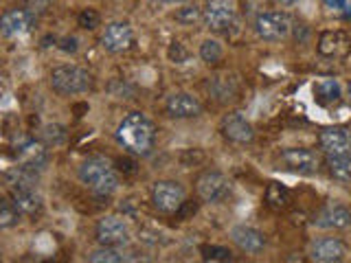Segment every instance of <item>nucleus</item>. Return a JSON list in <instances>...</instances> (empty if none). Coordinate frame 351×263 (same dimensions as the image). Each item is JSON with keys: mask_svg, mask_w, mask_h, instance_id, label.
Returning a JSON list of instances; mask_svg holds the SVG:
<instances>
[{"mask_svg": "<svg viewBox=\"0 0 351 263\" xmlns=\"http://www.w3.org/2000/svg\"><path fill=\"white\" fill-rule=\"evenodd\" d=\"M119 145L134 156H147L156 142V125L143 112H130L117 127Z\"/></svg>", "mask_w": 351, "mask_h": 263, "instance_id": "obj_1", "label": "nucleus"}, {"mask_svg": "<svg viewBox=\"0 0 351 263\" xmlns=\"http://www.w3.org/2000/svg\"><path fill=\"white\" fill-rule=\"evenodd\" d=\"M80 180L97 195H110L119 189V173L104 156H93L82 162Z\"/></svg>", "mask_w": 351, "mask_h": 263, "instance_id": "obj_2", "label": "nucleus"}, {"mask_svg": "<svg viewBox=\"0 0 351 263\" xmlns=\"http://www.w3.org/2000/svg\"><path fill=\"white\" fill-rule=\"evenodd\" d=\"M51 88L62 97L84 95L93 88V75L82 66L64 64L51 71Z\"/></svg>", "mask_w": 351, "mask_h": 263, "instance_id": "obj_3", "label": "nucleus"}, {"mask_svg": "<svg viewBox=\"0 0 351 263\" xmlns=\"http://www.w3.org/2000/svg\"><path fill=\"white\" fill-rule=\"evenodd\" d=\"M292 20L283 11H266L255 20V33L266 42H281L290 36Z\"/></svg>", "mask_w": 351, "mask_h": 263, "instance_id": "obj_4", "label": "nucleus"}, {"mask_svg": "<svg viewBox=\"0 0 351 263\" xmlns=\"http://www.w3.org/2000/svg\"><path fill=\"white\" fill-rule=\"evenodd\" d=\"M152 204L156 211L160 213H176L182 206V202L186 200L182 184H178L176 180H158L152 186Z\"/></svg>", "mask_w": 351, "mask_h": 263, "instance_id": "obj_5", "label": "nucleus"}, {"mask_svg": "<svg viewBox=\"0 0 351 263\" xmlns=\"http://www.w3.org/2000/svg\"><path fill=\"white\" fill-rule=\"evenodd\" d=\"M195 193L202 202L219 204L230 195V182L224 173L219 171H204L195 180Z\"/></svg>", "mask_w": 351, "mask_h": 263, "instance_id": "obj_6", "label": "nucleus"}, {"mask_svg": "<svg viewBox=\"0 0 351 263\" xmlns=\"http://www.w3.org/2000/svg\"><path fill=\"white\" fill-rule=\"evenodd\" d=\"M237 9L233 0H206L204 5V25L215 31L224 33L235 25Z\"/></svg>", "mask_w": 351, "mask_h": 263, "instance_id": "obj_7", "label": "nucleus"}, {"mask_svg": "<svg viewBox=\"0 0 351 263\" xmlns=\"http://www.w3.org/2000/svg\"><path fill=\"white\" fill-rule=\"evenodd\" d=\"M95 237L101 246H114L121 248L130 241V228L121 217L108 215L101 217L95 226Z\"/></svg>", "mask_w": 351, "mask_h": 263, "instance_id": "obj_8", "label": "nucleus"}, {"mask_svg": "<svg viewBox=\"0 0 351 263\" xmlns=\"http://www.w3.org/2000/svg\"><path fill=\"white\" fill-rule=\"evenodd\" d=\"M134 42H136L134 29L128 22H110L101 36V47L112 55L128 53L134 47Z\"/></svg>", "mask_w": 351, "mask_h": 263, "instance_id": "obj_9", "label": "nucleus"}, {"mask_svg": "<svg viewBox=\"0 0 351 263\" xmlns=\"http://www.w3.org/2000/svg\"><path fill=\"white\" fill-rule=\"evenodd\" d=\"M281 162L288 171L301 173V175H314L321 169V158L318 153L305 147H290L281 151Z\"/></svg>", "mask_w": 351, "mask_h": 263, "instance_id": "obj_10", "label": "nucleus"}, {"mask_svg": "<svg viewBox=\"0 0 351 263\" xmlns=\"http://www.w3.org/2000/svg\"><path fill=\"white\" fill-rule=\"evenodd\" d=\"M49 145H44L42 140L22 138L16 147V160L25 167H31L36 171H42L49 162Z\"/></svg>", "mask_w": 351, "mask_h": 263, "instance_id": "obj_11", "label": "nucleus"}, {"mask_svg": "<svg viewBox=\"0 0 351 263\" xmlns=\"http://www.w3.org/2000/svg\"><path fill=\"white\" fill-rule=\"evenodd\" d=\"M219 132H222V136L226 140L235 142V145H248L255 138V129H252V125L239 112L226 114L222 118V123H219Z\"/></svg>", "mask_w": 351, "mask_h": 263, "instance_id": "obj_12", "label": "nucleus"}, {"mask_svg": "<svg viewBox=\"0 0 351 263\" xmlns=\"http://www.w3.org/2000/svg\"><path fill=\"white\" fill-rule=\"evenodd\" d=\"M312 222L314 226L325 228V230H343L351 226V211L338 202H327L321 211L314 215Z\"/></svg>", "mask_w": 351, "mask_h": 263, "instance_id": "obj_13", "label": "nucleus"}, {"mask_svg": "<svg viewBox=\"0 0 351 263\" xmlns=\"http://www.w3.org/2000/svg\"><path fill=\"white\" fill-rule=\"evenodd\" d=\"M33 22H36V14H31L29 9H9L0 20V31L5 38H20L31 31Z\"/></svg>", "mask_w": 351, "mask_h": 263, "instance_id": "obj_14", "label": "nucleus"}, {"mask_svg": "<svg viewBox=\"0 0 351 263\" xmlns=\"http://www.w3.org/2000/svg\"><path fill=\"white\" fill-rule=\"evenodd\" d=\"M165 110L171 118H195L202 114V103L189 92H173L165 103Z\"/></svg>", "mask_w": 351, "mask_h": 263, "instance_id": "obj_15", "label": "nucleus"}, {"mask_svg": "<svg viewBox=\"0 0 351 263\" xmlns=\"http://www.w3.org/2000/svg\"><path fill=\"white\" fill-rule=\"evenodd\" d=\"M318 145L327 153H351V132L347 127H325L318 134Z\"/></svg>", "mask_w": 351, "mask_h": 263, "instance_id": "obj_16", "label": "nucleus"}, {"mask_svg": "<svg viewBox=\"0 0 351 263\" xmlns=\"http://www.w3.org/2000/svg\"><path fill=\"white\" fill-rule=\"evenodd\" d=\"M345 257H347V246L336 237L318 239L312 246V261L316 263H338Z\"/></svg>", "mask_w": 351, "mask_h": 263, "instance_id": "obj_17", "label": "nucleus"}, {"mask_svg": "<svg viewBox=\"0 0 351 263\" xmlns=\"http://www.w3.org/2000/svg\"><path fill=\"white\" fill-rule=\"evenodd\" d=\"M230 239H233V244L241 252H248V255H257V252H261L263 246H266V237H263L257 228H250V226H235L230 230Z\"/></svg>", "mask_w": 351, "mask_h": 263, "instance_id": "obj_18", "label": "nucleus"}, {"mask_svg": "<svg viewBox=\"0 0 351 263\" xmlns=\"http://www.w3.org/2000/svg\"><path fill=\"white\" fill-rule=\"evenodd\" d=\"M349 47V36L343 31H325L318 38V53L323 58H345Z\"/></svg>", "mask_w": 351, "mask_h": 263, "instance_id": "obj_19", "label": "nucleus"}, {"mask_svg": "<svg viewBox=\"0 0 351 263\" xmlns=\"http://www.w3.org/2000/svg\"><path fill=\"white\" fill-rule=\"evenodd\" d=\"M5 184L9 191H16V189H36L38 184V171L25 167V164H16V167H9L5 171Z\"/></svg>", "mask_w": 351, "mask_h": 263, "instance_id": "obj_20", "label": "nucleus"}, {"mask_svg": "<svg viewBox=\"0 0 351 263\" xmlns=\"http://www.w3.org/2000/svg\"><path fill=\"white\" fill-rule=\"evenodd\" d=\"M11 193V200L18 206V211L22 215H29V217H36L42 213V197L36 193V189H16V191H9Z\"/></svg>", "mask_w": 351, "mask_h": 263, "instance_id": "obj_21", "label": "nucleus"}, {"mask_svg": "<svg viewBox=\"0 0 351 263\" xmlns=\"http://www.w3.org/2000/svg\"><path fill=\"white\" fill-rule=\"evenodd\" d=\"M208 92L215 101L228 103L237 97V82L230 75H215L213 79H208Z\"/></svg>", "mask_w": 351, "mask_h": 263, "instance_id": "obj_22", "label": "nucleus"}, {"mask_svg": "<svg viewBox=\"0 0 351 263\" xmlns=\"http://www.w3.org/2000/svg\"><path fill=\"white\" fill-rule=\"evenodd\" d=\"M327 171L329 175L340 182V184H349L351 182V153H329L325 158Z\"/></svg>", "mask_w": 351, "mask_h": 263, "instance_id": "obj_23", "label": "nucleus"}, {"mask_svg": "<svg viewBox=\"0 0 351 263\" xmlns=\"http://www.w3.org/2000/svg\"><path fill=\"white\" fill-rule=\"evenodd\" d=\"M263 200H266V206L270 208V211H277V213H281V211H285V208L290 206V202H292V193L285 189L283 184H279V182H270L268 186H266V195H263Z\"/></svg>", "mask_w": 351, "mask_h": 263, "instance_id": "obj_24", "label": "nucleus"}, {"mask_svg": "<svg viewBox=\"0 0 351 263\" xmlns=\"http://www.w3.org/2000/svg\"><path fill=\"white\" fill-rule=\"evenodd\" d=\"M314 97L321 105L336 103L340 99V84L338 79H321L314 84Z\"/></svg>", "mask_w": 351, "mask_h": 263, "instance_id": "obj_25", "label": "nucleus"}, {"mask_svg": "<svg viewBox=\"0 0 351 263\" xmlns=\"http://www.w3.org/2000/svg\"><path fill=\"white\" fill-rule=\"evenodd\" d=\"M66 138H69V132H66V127L60 125V123H49V125H44L40 129V140L44 142V145H49V147L64 145Z\"/></svg>", "mask_w": 351, "mask_h": 263, "instance_id": "obj_26", "label": "nucleus"}, {"mask_svg": "<svg viewBox=\"0 0 351 263\" xmlns=\"http://www.w3.org/2000/svg\"><path fill=\"white\" fill-rule=\"evenodd\" d=\"M20 211L18 206L14 204V200H0V228H11L20 222Z\"/></svg>", "mask_w": 351, "mask_h": 263, "instance_id": "obj_27", "label": "nucleus"}, {"mask_svg": "<svg viewBox=\"0 0 351 263\" xmlns=\"http://www.w3.org/2000/svg\"><path fill=\"white\" fill-rule=\"evenodd\" d=\"M88 261L90 263H121V261H125V257L121 255L114 246H101L88 255Z\"/></svg>", "mask_w": 351, "mask_h": 263, "instance_id": "obj_28", "label": "nucleus"}, {"mask_svg": "<svg viewBox=\"0 0 351 263\" xmlns=\"http://www.w3.org/2000/svg\"><path fill=\"white\" fill-rule=\"evenodd\" d=\"M176 20L184 27H193L200 20H204V9H200L197 5H184L182 9L176 11Z\"/></svg>", "mask_w": 351, "mask_h": 263, "instance_id": "obj_29", "label": "nucleus"}, {"mask_svg": "<svg viewBox=\"0 0 351 263\" xmlns=\"http://www.w3.org/2000/svg\"><path fill=\"white\" fill-rule=\"evenodd\" d=\"M222 55H224V51H222V44H219V42H215V40H204L202 42V47H200L202 62L217 64L219 60H222Z\"/></svg>", "mask_w": 351, "mask_h": 263, "instance_id": "obj_30", "label": "nucleus"}, {"mask_svg": "<svg viewBox=\"0 0 351 263\" xmlns=\"http://www.w3.org/2000/svg\"><path fill=\"white\" fill-rule=\"evenodd\" d=\"M200 255L204 261H233V252L224 246H213V244H204L200 248Z\"/></svg>", "mask_w": 351, "mask_h": 263, "instance_id": "obj_31", "label": "nucleus"}, {"mask_svg": "<svg viewBox=\"0 0 351 263\" xmlns=\"http://www.w3.org/2000/svg\"><path fill=\"white\" fill-rule=\"evenodd\" d=\"M77 25H80L82 29H86V31H93V29H97L99 25H101V16H99V11L97 9H82V14L77 16Z\"/></svg>", "mask_w": 351, "mask_h": 263, "instance_id": "obj_32", "label": "nucleus"}, {"mask_svg": "<svg viewBox=\"0 0 351 263\" xmlns=\"http://www.w3.org/2000/svg\"><path fill=\"white\" fill-rule=\"evenodd\" d=\"M167 55H169V60L173 64H182V62H186V58H189V53H186V49L182 47L180 42H171Z\"/></svg>", "mask_w": 351, "mask_h": 263, "instance_id": "obj_33", "label": "nucleus"}, {"mask_svg": "<svg viewBox=\"0 0 351 263\" xmlns=\"http://www.w3.org/2000/svg\"><path fill=\"white\" fill-rule=\"evenodd\" d=\"M197 202H193V200H184L182 202V206L178 208V211H176V215H178V219H182V222H186V219H191L195 213H197Z\"/></svg>", "mask_w": 351, "mask_h": 263, "instance_id": "obj_34", "label": "nucleus"}, {"mask_svg": "<svg viewBox=\"0 0 351 263\" xmlns=\"http://www.w3.org/2000/svg\"><path fill=\"white\" fill-rule=\"evenodd\" d=\"M202 160H204V153L200 149H186L182 153V164H184V167H191V164L202 162Z\"/></svg>", "mask_w": 351, "mask_h": 263, "instance_id": "obj_35", "label": "nucleus"}, {"mask_svg": "<svg viewBox=\"0 0 351 263\" xmlns=\"http://www.w3.org/2000/svg\"><path fill=\"white\" fill-rule=\"evenodd\" d=\"M119 169L123 171L125 175H134V173L138 171L136 162H134V160H130V158H121V160H119Z\"/></svg>", "mask_w": 351, "mask_h": 263, "instance_id": "obj_36", "label": "nucleus"}, {"mask_svg": "<svg viewBox=\"0 0 351 263\" xmlns=\"http://www.w3.org/2000/svg\"><path fill=\"white\" fill-rule=\"evenodd\" d=\"M49 7V0H27V9L31 14H42V11H47Z\"/></svg>", "mask_w": 351, "mask_h": 263, "instance_id": "obj_37", "label": "nucleus"}, {"mask_svg": "<svg viewBox=\"0 0 351 263\" xmlns=\"http://www.w3.org/2000/svg\"><path fill=\"white\" fill-rule=\"evenodd\" d=\"M60 49L66 51V53H75L77 51V40L75 38H64L62 44H60Z\"/></svg>", "mask_w": 351, "mask_h": 263, "instance_id": "obj_38", "label": "nucleus"}, {"mask_svg": "<svg viewBox=\"0 0 351 263\" xmlns=\"http://www.w3.org/2000/svg\"><path fill=\"white\" fill-rule=\"evenodd\" d=\"M325 5H327L329 9L340 11V9H345V7H347V0H325Z\"/></svg>", "mask_w": 351, "mask_h": 263, "instance_id": "obj_39", "label": "nucleus"}, {"mask_svg": "<svg viewBox=\"0 0 351 263\" xmlns=\"http://www.w3.org/2000/svg\"><path fill=\"white\" fill-rule=\"evenodd\" d=\"M274 5H279V7H292V5H296L299 0H272Z\"/></svg>", "mask_w": 351, "mask_h": 263, "instance_id": "obj_40", "label": "nucleus"}, {"mask_svg": "<svg viewBox=\"0 0 351 263\" xmlns=\"http://www.w3.org/2000/svg\"><path fill=\"white\" fill-rule=\"evenodd\" d=\"M162 3H167V5H186L189 0H162Z\"/></svg>", "mask_w": 351, "mask_h": 263, "instance_id": "obj_41", "label": "nucleus"}, {"mask_svg": "<svg viewBox=\"0 0 351 263\" xmlns=\"http://www.w3.org/2000/svg\"><path fill=\"white\" fill-rule=\"evenodd\" d=\"M347 101H349V105H351V84H349V88H347Z\"/></svg>", "mask_w": 351, "mask_h": 263, "instance_id": "obj_42", "label": "nucleus"}]
</instances>
